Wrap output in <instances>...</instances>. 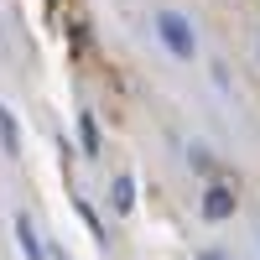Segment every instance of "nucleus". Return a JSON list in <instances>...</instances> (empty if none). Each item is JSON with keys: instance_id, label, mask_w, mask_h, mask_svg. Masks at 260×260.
Listing matches in <instances>:
<instances>
[{"instance_id": "f257e3e1", "label": "nucleus", "mask_w": 260, "mask_h": 260, "mask_svg": "<svg viewBox=\"0 0 260 260\" xmlns=\"http://www.w3.org/2000/svg\"><path fill=\"white\" fill-rule=\"evenodd\" d=\"M156 31H161V42H167V47H172V57H182V62H192V57H198V37H192L187 16L161 11V16H156Z\"/></svg>"}, {"instance_id": "f03ea898", "label": "nucleus", "mask_w": 260, "mask_h": 260, "mask_svg": "<svg viewBox=\"0 0 260 260\" xmlns=\"http://www.w3.org/2000/svg\"><path fill=\"white\" fill-rule=\"evenodd\" d=\"M11 234H16L21 260H52V250L37 240V219H31V213H16V219H11Z\"/></svg>"}, {"instance_id": "7ed1b4c3", "label": "nucleus", "mask_w": 260, "mask_h": 260, "mask_svg": "<svg viewBox=\"0 0 260 260\" xmlns=\"http://www.w3.org/2000/svg\"><path fill=\"white\" fill-rule=\"evenodd\" d=\"M229 213H234V187L229 182H208V192H203V219L219 224V219H229Z\"/></svg>"}, {"instance_id": "20e7f679", "label": "nucleus", "mask_w": 260, "mask_h": 260, "mask_svg": "<svg viewBox=\"0 0 260 260\" xmlns=\"http://www.w3.org/2000/svg\"><path fill=\"white\" fill-rule=\"evenodd\" d=\"M0 151L6 156H21V125H16V115L0 104Z\"/></svg>"}, {"instance_id": "39448f33", "label": "nucleus", "mask_w": 260, "mask_h": 260, "mask_svg": "<svg viewBox=\"0 0 260 260\" xmlns=\"http://www.w3.org/2000/svg\"><path fill=\"white\" fill-rule=\"evenodd\" d=\"M130 203H136V177H120L115 182V213H130Z\"/></svg>"}, {"instance_id": "423d86ee", "label": "nucleus", "mask_w": 260, "mask_h": 260, "mask_svg": "<svg viewBox=\"0 0 260 260\" xmlns=\"http://www.w3.org/2000/svg\"><path fill=\"white\" fill-rule=\"evenodd\" d=\"M78 136H83V151H89V156H99V125H94V115L78 120Z\"/></svg>"}, {"instance_id": "0eeeda50", "label": "nucleus", "mask_w": 260, "mask_h": 260, "mask_svg": "<svg viewBox=\"0 0 260 260\" xmlns=\"http://www.w3.org/2000/svg\"><path fill=\"white\" fill-rule=\"evenodd\" d=\"M52 260H73V255H68V250H52Z\"/></svg>"}, {"instance_id": "6e6552de", "label": "nucleus", "mask_w": 260, "mask_h": 260, "mask_svg": "<svg viewBox=\"0 0 260 260\" xmlns=\"http://www.w3.org/2000/svg\"><path fill=\"white\" fill-rule=\"evenodd\" d=\"M255 62H260V37H255Z\"/></svg>"}]
</instances>
